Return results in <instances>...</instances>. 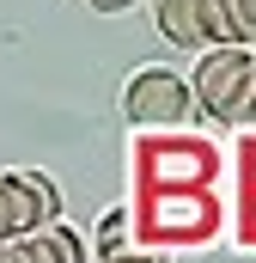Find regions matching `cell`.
<instances>
[{"mask_svg": "<svg viewBox=\"0 0 256 263\" xmlns=\"http://www.w3.org/2000/svg\"><path fill=\"white\" fill-rule=\"evenodd\" d=\"M195 86V110L214 117L220 129H238V123H256V49H207L189 73Z\"/></svg>", "mask_w": 256, "mask_h": 263, "instance_id": "6da1fadb", "label": "cell"}, {"mask_svg": "<svg viewBox=\"0 0 256 263\" xmlns=\"http://www.w3.org/2000/svg\"><path fill=\"white\" fill-rule=\"evenodd\" d=\"M122 117L134 129H177L195 117V86L177 67H134L122 86Z\"/></svg>", "mask_w": 256, "mask_h": 263, "instance_id": "7a4b0ae2", "label": "cell"}, {"mask_svg": "<svg viewBox=\"0 0 256 263\" xmlns=\"http://www.w3.org/2000/svg\"><path fill=\"white\" fill-rule=\"evenodd\" d=\"M153 18H159V37L171 49H226V12L220 0H153Z\"/></svg>", "mask_w": 256, "mask_h": 263, "instance_id": "3957f363", "label": "cell"}, {"mask_svg": "<svg viewBox=\"0 0 256 263\" xmlns=\"http://www.w3.org/2000/svg\"><path fill=\"white\" fill-rule=\"evenodd\" d=\"M6 178H12V208H18V239L61 227V190L49 172H6Z\"/></svg>", "mask_w": 256, "mask_h": 263, "instance_id": "277c9868", "label": "cell"}, {"mask_svg": "<svg viewBox=\"0 0 256 263\" xmlns=\"http://www.w3.org/2000/svg\"><path fill=\"white\" fill-rule=\"evenodd\" d=\"M18 263H92V251L73 227H49L37 239H18Z\"/></svg>", "mask_w": 256, "mask_h": 263, "instance_id": "5b68a950", "label": "cell"}, {"mask_svg": "<svg viewBox=\"0 0 256 263\" xmlns=\"http://www.w3.org/2000/svg\"><path fill=\"white\" fill-rule=\"evenodd\" d=\"M92 251H98L104 263L134 257V251H128V208H110V214L98 220V233H92Z\"/></svg>", "mask_w": 256, "mask_h": 263, "instance_id": "8992f818", "label": "cell"}, {"mask_svg": "<svg viewBox=\"0 0 256 263\" xmlns=\"http://www.w3.org/2000/svg\"><path fill=\"white\" fill-rule=\"evenodd\" d=\"M220 12H226V43L250 49L256 43V0H220Z\"/></svg>", "mask_w": 256, "mask_h": 263, "instance_id": "52a82bcc", "label": "cell"}, {"mask_svg": "<svg viewBox=\"0 0 256 263\" xmlns=\"http://www.w3.org/2000/svg\"><path fill=\"white\" fill-rule=\"evenodd\" d=\"M0 245H18V208H12V178L0 172Z\"/></svg>", "mask_w": 256, "mask_h": 263, "instance_id": "ba28073f", "label": "cell"}, {"mask_svg": "<svg viewBox=\"0 0 256 263\" xmlns=\"http://www.w3.org/2000/svg\"><path fill=\"white\" fill-rule=\"evenodd\" d=\"M128 6H140V0H92V12H128Z\"/></svg>", "mask_w": 256, "mask_h": 263, "instance_id": "9c48e42d", "label": "cell"}, {"mask_svg": "<svg viewBox=\"0 0 256 263\" xmlns=\"http://www.w3.org/2000/svg\"><path fill=\"white\" fill-rule=\"evenodd\" d=\"M0 263H18V245H0Z\"/></svg>", "mask_w": 256, "mask_h": 263, "instance_id": "30bf717a", "label": "cell"}, {"mask_svg": "<svg viewBox=\"0 0 256 263\" xmlns=\"http://www.w3.org/2000/svg\"><path fill=\"white\" fill-rule=\"evenodd\" d=\"M122 263H159V257H140V251H134V257H122Z\"/></svg>", "mask_w": 256, "mask_h": 263, "instance_id": "8fae6325", "label": "cell"}]
</instances>
